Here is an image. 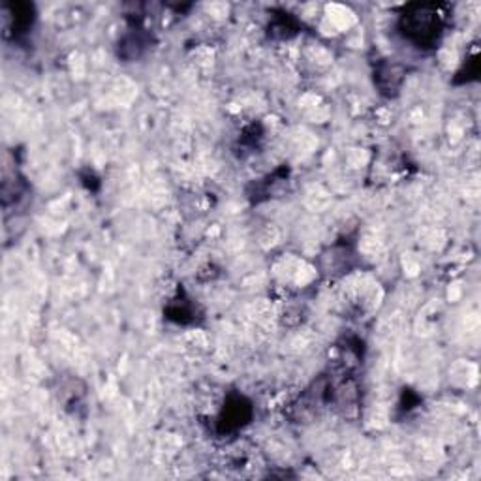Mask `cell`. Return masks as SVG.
Listing matches in <instances>:
<instances>
[{
    "mask_svg": "<svg viewBox=\"0 0 481 481\" xmlns=\"http://www.w3.org/2000/svg\"><path fill=\"white\" fill-rule=\"evenodd\" d=\"M446 13L441 4H410L399 17V32L417 49L431 51L442 41Z\"/></svg>",
    "mask_w": 481,
    "mask_h": 481,
    "instance_id": "6da1fadb",
    "label": "cell"
},
{
    "mask_svg": "<svg viewBox=\"0 0 481 481\" xmlns=\"http://www.w3.org/2000/svg\"><path fill=\"white\" fill-rule=\"evenodd\" d=\"M254 417V406L245 395L229 393L215 417V431L222 436L245 429Z\"/></svg>",
    "mask_w": 481,
    "mask_h": 481,
    "instance_id": "7a4b0ae2",
    "label": "cell"
},
{
    "mask_svg": "<svg viewBox=\"0 0 481 481\" xmlns=\"http://www.w3.org/2000/svg\"><path fill=\"white\" fill-rule=\"evenodd\" d=\"M164 316L179 325H192L198 318V307L192 303V299L186 296V291L181 288L177 294L172 298V301L165 305Z\"/></svg>",
    "mask_w": 481,
    "mask_h": 481,
    "instance_id": "3957f363",
    "label": "cell"
},
{
    "mask_svg": "<svg viewBox=\"0 0 481 481\" xmlns=\"http://www.w3.org/2000/svg\"><path fill=\"white\" fill-rule=\"evenodd\" d=\"M10 29L13 31L15 38H19L21 34H25L32 29L34 21H36V15H34V10L31 4H10Z\"/></svg>",
    "mask_w": 481,
    "mask_h": 481,
    "instance_id": "277c9868",
    "label": "cell"
}]
</instances>
